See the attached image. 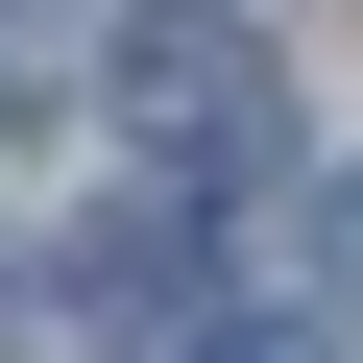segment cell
<instances>
[{"instance_id":"obj_3","label":"cell","mask_w":363,"mask_h":363,"mask_svg":"<svg viewBox=\"0 0 363 363\" xmlns=\"http://www.w3.org/2000/svg\"><path fill=\"white\" fill-rule=\"evenodd\" d=\"M315 291L363 315V169H339V194H315Z\"/></svg>"},{"instance_id":"obj_1","label":"cell","mask_w":363,"mask_h":363,"mask_svg":"<svg viewBox=\"0 0 363 363\" xmlns=\"http://www.w3.org/2000/svg\"><path fill=\"white\" fill-rule=\"evenodd\" d=\"M121 121H145L169 194H267V169H291V97H267V49H242V25H169V49L121 73Z\"/></svg>"},{"instance_id":"obj_2","label":"cell","mask_w":363,"mask_h":363,"mask_svg":"<svg viewBox=\"0 0 363 363\" xmlns=\"http://www.w3.org/2000/svg\"><path fill=\"white\" fill-rule=\"evenodd\" d=\"M73 25H97V0H0V121H49V97H73Z\"/></svg>"},{"instance_id":"obj_4","label":"cell","mask_w":363,"mask_h":363,"mask_svg":"<svg viewBox=\"0 0 363 363\" xmlns=\"http://www.w3.org/2000/svg\"><path fill=\"white\" fill-rule=\"evenodd\" d=\"M194 363H315V339H267V315H218V339H194Z\"/></svg>"}]
</instances>
